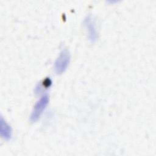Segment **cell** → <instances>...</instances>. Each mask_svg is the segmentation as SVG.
Returning <instances> with one entry per match:
<instances>
[{
  "instance_id": "obj_1",
  "label": "cell",
  "mask_w": 156,
  "mask_h": 156,
  "mask_svg": "<svg viewBox=\"0 0 156 156\" xmlns=\"http://www.w3.org/2000/svg\"><path fill=\"white\" fill-rule=\"evenodd\" d=\"M49 101V96L47 93H45L43 94L36 102L30 116V121L32 122H35L40 119L46 108Z\"/></svg>"
},
{
  "instance_id": "obj_2",
  "label": "cell",
  "mask_w": 156,
  "mask_h": 156,
  "mask_svg": "<svg viewBox=\"0 0 156 156\" xmlns=\"http://www.w3.org/2000/svg\"><path fill=\"white\" fill-rule=\"evenodd\" d=\"M71 55L69 50L66 48L63 49L54 62V68L55 72L58 74L64 73L69 65Z\"/></svg>"
},
{
  "instance_id": "obj_3",
  "label": "cell",
  "mask_w": 156,
  "mask_h": 156,
  "mask_svg": "<svg viewBox=\"0 0 156 156\" xmlns=\"http://www.w3.org/2000/svg\"><path fill=\"white\" fill-rule=\"evenodd\" d=\"M84 26L87 30L88 38L91 42H95L98 38V32L96 27L93 16L91 15H88L83 21Z\"/></svg>"
},
{
  "instance_id": "obj_4",
  "label": "cell",
  "mask_w": 156,
  "mask_h": 156,
  "mask_svg": "<svg viewBox=\"0 0 156 156\" xmlns=\"http://www.w3.org/2000/svg\"><path fill=\"white\" fill-rule=\"evenodd\" d=\"M1 135L2 138L9 141L12 137V129L9 123L1 116Z\"/></svg>"
}]
</instances>
